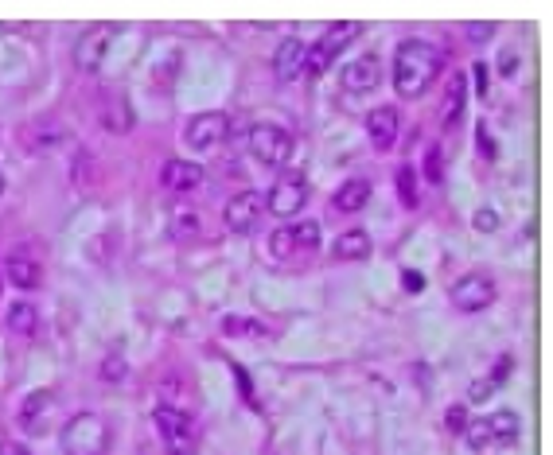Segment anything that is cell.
<instances>
[{
    "label": "cell",
    "mask_w": 553,
    "mask_h": 455,
    "mask_svg": "<svg viewBox=\"0 0 553 455\" xmlns=\"http://www.w3.org/2000/svg\"><path fill=\"white\" fill-rule=\"evenodd\" d=\"M367 203H370L367 179H347V183L332 195V207L339 210V214H355V210H363Z\"/></svg>",
    "instance_id": "e0dca14e"
},
{
    "label": "cell",
    "mask_w": 553,
    "mask_h": 455,
    "mask_svg": "<svg viewBox=\"0 0 553 455\" xmlns=\"http://www.w3.org/2000/svg\"><path fill=\"white\" fill-rule=\"evenodd\" d=\"M293 148H296L293 133L281 129V125H254L250 129V152L265 168H285L293 160Z\"/></svg>",
    "instance_id": "3957f363"
},
{
    "label": "cell",
    "mask_w": 553,
    "mask_h": 455,
    "mask_svg": "<svg viewBox=\"0 0 553 455\" xmlns=\"http://www.w3.org/2000/svg\"><path fill=\"white\" fill-rule=\"evenodd\" d=\"M476 94H480V98H487V70H483V67H476Z\"/></svg>",
    "instance_id": "8d00e7d4"
},
{
    "label": "cell",
    "mask_w": 553,
    "mask_h": 455,
    "mask_svg": "<svg viewBox=\"0 0 553 455\" xmlns=\"http://www.w3.org/2000/svg\"><path fill=\"white\" fill-rule=\"evenodd\" d=\"M441 67V47H433L425 39H406V43H398V55H394V90L402 98H421L433 86V78L441 74Z\"/></svg>",
    "instance_id": "6da1fadb"
},
{
    "label": "cell",
    "mask_w": 553,
    "mask_h": 455,
    "mask_svg": "<svg viewBox=\"0 0 553 455\" xmlns=\"http://www.w3.org/2000/svg\"><path fill=\"white\" fill-rule=\"evenodd\" d=\"M51 409H55V397L47 393V389H36V393H28L24 397V405H20V424L28 428V432H43L47 428V417H51Z\"/></svg>",
    "instance_id": "5bb4252c"
},
{
    "label": "cell",
    "mask_w": 553,
    "mask_h": 455,
    "mask_svg": "<svg viewBox=\"0 0 553 455\" xmlns=\"http://www.w3.org/2000/svg\"><path fill=\"white\" fill-rule=\"evenodd\" d=\"M394 179H398V199H402L406 207H417V172H413L409 164H402V168L394 172Z\"/></svg>",
    "instance_id": "603a6c76"
},
{
    "label": "cell",
    "mask_w": 553,
    "mask_h": 455,
    "mask_svg": "<svg viewBox=\"0 0 553 455\" xmlns=\"http://www.w3.org/2000/svg\"><path fill=\"white\" fill-rule=\"evenodd\" d=\"M293 242L304 245V249H316L320 245V222H300L293 230Z\"/></svg>",
    "instance_id": "484cf974"
},
{
    "label": "cell",
    "mask_w": 553,
    "mask_h": 455,
    "mask_svg": "<svg viewBox=\"0 0 553 455\" xmlns=\"http://www.w3.org/2000/svg\"><path fill=\"white\" fill-rule=\"evenodd\" d=\"M261 210H265V195L261 191H238L230 203H226V230L230 234H254L261 222Z\"/></svg>",
    "instance_id": "ba28073f"
},
{
    "label": "cell",
    "mask_w": 553,
    "mask_h": 455,
    "mask_svg": "<svg viewBox=\"0 0 553 455\" xmlns=\"http://www.w3.org/2000/svg\"><path fill=\"white\" fill-rule=\"evenodd\" d=\"M8 331L12 335H36V308L32 304H24V300H16L12 308H8Z\"/></svg>",
    "instance_id": "44dd1931"
},
{
    "label": "cell",
    "mask_w": 553,
    "mask_h": 455,
    "mask_svg": "<svg viewBox=\"0 0 553 455\" xmlns=\"http://www.w3.org/2000/svg\"><path fill=\"white\" fill-rule=\"evenodd\" d=\"M304 199H308V183H304V175L285 172L277 183H273V191L265 195V207H269V214H277V218H289V214H300Z\"/></svg>",
    "instance_id": "52a82bcc"
},
{
    "label": "cell",
    "mask_w": 553,
    "mask_h": 455,
    "mask_svg": "<svg viewBox=\"0 0 553 455\" xmlns=\"http://www.w3.org/2000/svg\"><path fill=\"white\" fill-rule=\"evenodd\" d=\"M168 455H172V452H168Z\"/></svg>",
    "instance_id": "ab89813d"
},
{
    "label": "cell",
    "mask_w": 553,
    "mask_h": 455,
    "mask_svg": "<svg viewBox=\"0 0 553 455\" xmlns=\"http://www.w3.org/2000/svg\"><path fill=\"white\" fill-rule=\"evenodd\" d=\"M339 82H343V90H351V94H370V90H378V82H382V63L374 59V55H363V59H351L343 74H339Z\"/></svg>",
    "instance_id": "30bf717a"
},
{
    "label": "cell",
    "mask_w": 553,
    "mask_h": 455,
    "mask_svg": "<svg viewBox=\"0 0 553 455\" xmlns=\"http://www.w3.org/2000/svg\"><path fill=\"white\" fill-rule=\"evenodd\" d=\"M106 51H110V28H90V32L74 43V67L94 74V70L102 67Z\"/></svg>",
    "instance_id": "8fae6325"
},
{
    "label": "cell",
    "mask_w": 553,
    "mask_h": 455,
    "mask_svg": "<svg viewBox=\"0 0 553 455\" xmlns=\"http://www.w3.org/2000/svg\"><path fill=\"white\" fill-rule=\"evenodd\" d=\"M269 245H273V253H277V257H285V253H293V249H296L293 230H289V226H285V230H277V234L269 238Z\"/></svg>",
    "instance_id": "f546056e"
},
{
    "label": "cell",
    "mask_w": 553,
    "mask_h": 455,
    "mask_svg": "<svg viewBox=\"0 0 553 455\" xmlns=\"http://www.w3.org/2000/svg\"><path fill=\"white\" fill-rule=\"evenodd\" d=\"M448 296H452V308H460V312H483V308L495 304V284L483 273H468V277H460L452 284Z\"/></svg>",
    "instance_id": "9c48e42d"
},
{
    "label": "cell",
    "mask_w": 553,
    "mask_h": 455,
    "mask_svg": "<svg viewBox=\"0 0 553 455\" xmlns=\"http://www.w3.org/2000/svg\"><path fill=\"white\" fill-rule=\"evenodd\" d=\"M63 455H106L110 452V424L98 413H78L63 424Z\"/></svg>",
    "instance_id": "7a4b0ae2"
},
{
    "label": "cell",
    "mask_w": 553,
    "mask_h": 455,
    "mask_svg": "<svg viewBox=\"0 0 553 455\" xmlns=\"http://www.w3.org/2000/svg\"><path fill=\"white\" fill-rule=\"evenodd\" d=\"M370 234L367 230H347V234H339L332 245L335 261H363V257H370Z\"/></svg>",
    "instance_id": "ac0fdd59"
},
{
    "label": "cell",
    "mask_w": 553,
    "mask_h": 455,
    "mask_svg": "<svg viewBox=\"0 0 553 455\" xmlns=\"http://www.w3.org/2000/svg\"><path fill=\"white\" fill-rule=\"evenodd\" d=\"M226 137H230V117L219 113V109L191 117V125L184 129L187 148H195V152H215Z\"/></svg>",
    "instance_id": "8992f818"
},
{
    "label": "cell",
    "mask_w": 553,
    "mask_h": 455,
    "mask_svg": "<svg viewBox=\"0 0 553 455\" xmlns=\"http://www.w3.org/2000/svg\"><path fill=\"white\" fill-rule=\"evenodd\" d=\"M0 195H4V172H0Z\"/></svg>",
    "instance_id": "f35d334b"
},
{
    "label": "cell",
    "mask_w": 553,
    "mask_h": 455,
    "mask_svg": "<svg viewBox=\"0 0 553 455\" xmlns=\"http://www.w3.org/2000/svg\"><path fill=\"white\" fill-rule=\"evenodd\" d=\"M152 424L160 428V440L168 444V452L191 455L195 436H191V420H187V413L172 409V405H156V409H152Z\"/></svg>",
    "instance_id": "5b68a950"
},
{
    "label": "cell",
    "mask_w": 553,
    "mask_h": 455,
    "mask_svg": "<svg viewBox=\"0 0 553 455\" xmlns=\"http://www.w3.org/2000/svg\"><path fill=\"white\" fill-rule=\"evenodd\" d=\"M195 230H199V218H195V210L180 207L176 214H172V238H195Z\"/></svg>",
    "instance_id": "cb8c5ba5"
},
{
    "label": "cell",
    "mask_w": 553,
    "mask_h": 455,
    "mask_svg": "<svg viewBox=\"0 0 553 455\" xmlns=\"http://www.w3.org/2000/svg\"><path fill=\"white\" fill-rule=\"evenodd\" d=\"M398 129H402V113L394 105H378L374 113L367 117V133H370V144L378 152H390L394 140H398Z\"/></svg>",
    "instance_id": "7c38bea8"
},
{
    "label": "cell",
    "mask_w": 553,
    "mask_h": 455,
    "mask_svg": "<svg viewBox=\"0 0 553 455\" xmlns=\"http://www.w3.org/2000/svg\"><path fill=\"white\" fill-rule=\"evenodd\" d=\"M402 288H406V292H421V288H425V277H421L417 269H406V273H402Z\"/></svg>",
    "instance_id": "836d02e7"
},
{
    "label": "cell",
    "mask_w": 553,
    "mask_h": 455,
    "mask_svg": "<svg viewBox=\"0 0 553 455\" xmlns=\"http://www.w3.org/2000/svg\"><path fill=\"white\" fill-rule=\"evenodd\" d=\"M304 43L300 39H285L281 47H277V55H273V74L281 78V82H293L296 74L304 70Z\"/></svg>",
    "instance_id": "9a60e30c"
},
{
    "label": "cell",
    "mask_w": 553,
    "mask_h": 455,
    "mask_svg": "<svg viewBox=\"0 0 553 455\" xmlns=\"http://www.w3.org/2000/svg\"><path fill=\"white\" fill-rule=\"evenodd\" d=\"M491 393H495L491 378H480V382H472V389H468V401H487Z\"/></svg>",
    "instance_id": "d6a6232c"
},
{
    "label": "cell",
    "mask_w": 553,
    "mask_h": 455,
    "mask_svg": "<svg viewBox=\"0 0 553 455\" xmlns=\"http://www.w3.org/2000/svg\"><path fill=\"white\" fill-rule=\"evenodd\" d=\"M472 222H476V230H483V234H495L503 218H499V210L483 207V210H476V218H472Z\"/></svg>",
    "instance_id": "83f0119b"
},
{
    "label": "cell",
    "mask_w": 553,
    "mask_h": 455,
    "mask_svg": "<svg viewBox=\"0 0 553 455\" xmlns=\"http://www.w3.org/2000/svg\"><path fill=\"white\" fill-rule=\"evenodd\" d=\"M464 440L472 444V452H495V440H491V432H487V420H468V428H464Z\"/></svg>",
    "instance_id": "7402d4cb"
},
{
    "label": "cell",
    "mask_w": 553,
    "mask_h": 455,
    "mask_svg": "<svg viewBox=\"0 0 553 455\" xmlns=\"http://www.w3.org/2000/svg\"><path fill=\"white\" fill-rule=\"evenodd\" d=\"M487 432H491L495 448H511V444H518L522 420H518L515 409H499V413H491V417H487Z\"/></svg>",
    "instance_id": "2e32d148"
},
{
    "label": "cell",
    "mask_w": 553,
    "mask_h": 455,
    "mask_svg": "<svg viewBox=\"0 0 553 455\" xmlns=\"http://www.w3.org/2000/svg\"><path fill=\"white\" fill-rule=\"evenodd\" d=\"M355 35H359V24H332L328 32L316 39V47L304 51V70H308V74H324V70L335 63V55H339Z\"/></svg>",
    "instance_id": "277c9868"
},
{
    "label": "cell",
    "mask_w": 553,
    "mask_h": 455,
    "mask_svg": "<svg viewBox=\"0 0 553 455\" xmlns=\"http://www.w3.org/2000/svg\"><path fill=\"white\" fill-rule=\"evenodd\" d=\"M4 277L12 280L16 288L28 292V288H36L39 284V265L36 261H28V257H8V261H4Z\"/></svg>",
    "instance_id": "ffe728a7"
},
{
    "label": "cell",
    "mask_w": 553,
    "mask_h": 455,
    "mask_svg": "<svg viewBox=\"0 0 553 455\" xmlns=\"http://www.w3.org/2000/svg\"><path fill=\"white\" fill-rule=\"evenodd\" d=\"M464 102H468V74H452V82H448V90H444V109H441L444 125H456V121H460Z\"/></svg>",
    "instance_id": "d6986e66"
},
{
    "label": "cell",
    "mask_w": 553,
    "mask_h": 455,
    "mask_svg": "<svg viewBox=\"0 0 553 455\" xmlns=\"http://www.w3.org/2000/svg\"><path fill=\"white\" fill-rule=\"evenodd\" d=\"M444 424H448L452 432H460V436H464V428H468V409H464V405H452V409H448V417H444Z\"/></svg>",
    "instance_id": "4dcf8cb0"
},
{
    "label": "cell",
    "mask_w": 553,
    "mask_h": 455,
    "mask_svg": "<svg viewBox=\"0 0 553 455\" xmlns=\"http://www.w3.org/2000/svg\"><path fill=\"white\" fill-rule=\"evenodd\" d=\"M129 125H133V109L121 102V98H113L110 113H106V129H110V133H125Z\"/></svg>",
    "instance_id": "d4e9b609"
},
{
    "label": "cell",
    "mask_w": 553,
    "mask_h": 455,
    "mask_svg": "<svg viewBox=\"0 0 553 455\" xmlns=\"http://www.w3.org/2000/svg\"><path fill=\"white\" fill-rule=\"evenodd\" d=\"M125 370H129V366H125V358H121V354H110V358L102 362V378H106V382H121V378H125Z\"/></svg>",
    "instance_id": "f1b7e54d"
},
{
    "label": "cell",
    "mask_w": 553,
    "mask_h": 455,
    "mask_svg": "<svg viewBox=\"0 0 553 455\" xmlns=\"http://www.w3.org/2000/svg\"><path fill=\"white\" fill-rule=\"evenodd\" d=\"M511 370H515V358H511V354H503V358L495 362V374H491V385L499 389V385L511 378Z\"/></svg>",
    "instance_id": "1f68e13d"
},
{
    "label": "cell",
    "mask_w": 553,
    "mask_h": 455,
    "mask_svg": "<svg viewBox=\"0 0 553 455\" xmlns=\"http://www.w3.org/2000/svg\"><path fill=\"white\" fill-rule=\"evenodd\" d=\"M468 39H491V24H476V28H468Z\"/></svg>",
    "instance_id": "d590c367"
},
{
    "label": "cell",
    "mask_w": 553,
    "mask_h": 455,
    "mask_svg": "<svg viewBox=\"0 0 553 455\" xmlns=\"http://www.w3.org/2000/svg\"><path fill=\"white\" fill-rule=\"evenodd\" d=\"M476 133H480V144H483V156H495V144H491V137H487V129H476Z\"/></svg>",
    "instance_id": "74e56055"
},
{
    "label": "cell",
    "mask_w": 553,
    "mask_h": 455,
    "mask_svg": "<svg viewBox=\"0 0 553 455\" xmlns=\"http://www.w3.org/2000/svg\"><path fill=\"white\" fill-rule=\"evenodd\" d=\"M425 175H429V183H437V187L444 183V156H441V148H429V152H425Z\"/></svg>",
    "instance_id": "4316f807"
},
{
    "label": "cell",
    "mask_w": 553,
    "mask_h": 455,
    "mask_svg": "<svg viewBox=\"0 0 553 455\" xmlns=\"http://www.w3.org/2000/svg\"><path fill=\"white\" fill-rule=\"evenodd\" d=\"M0 455H32V452H28L24 444H16V440H4V444H0Z\"/></svg>",
    "instance_id": "e575fe53"
},
{
    "label": "cell",
    "mask_w": 553,
    "mask_h": 455,
    "mask_svg": "<svg viewBox=\"0 0 553 455\" xmlns=\"http://www.w3.org/2000/svg\"><path fill=\"white\" fill-rule=\"evenodd\" d=\"M203 179H207V172H203L199 164H191V160H168V164H164V175H160V183H164L168 191H176V195H187V191L203 187Z\"/></svg>",
    "instance_id": "4fadbf2b"
}]
</instances>
